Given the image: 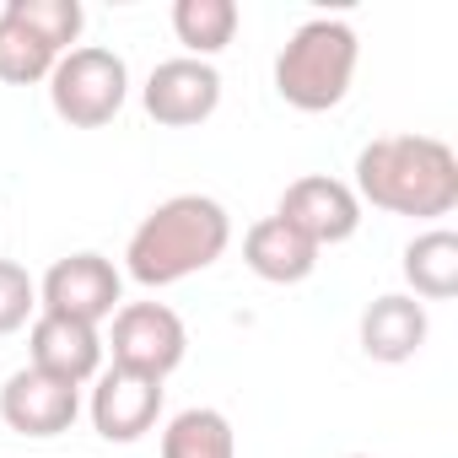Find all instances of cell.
Segmentation results:
<instances>
[{
	"mask_svg": "<svg viewBox=\"0 0 458 458\" xmlns=\"http://www.w3.org/2000/svg\"><path fill=\"white\" fill-rule=\"evenodd\" d=\"M233 249V216L210 194H173L162 199L124 243V276L146 292L178 286L210 270Z\"/></svg>",
	"mask_w": 458,
	"mask_h": 458,
	"instance_id": "obj_1",
	"label": "cell"
},
{
	"mask_svg": "<svg viewBox=\"0 0 458 458\" xmlns=\"http://www.w3.org/2000/svg\"><path fill=\"white\" fill-rule=\"evenodd\" d=\"M351 189L372 210L437 221L458 205V151L437 135H377L356 151Z\"/></svg>",
	"mask_w": 458,
	"mask_h": 458,
	"instance_id": "obj_2",
	"label": "cell"
},
{
	"mask_svg": "<svg viewBox=\"0 0 458 458\" xmlns=\"http://www.w3.org/2000/svg\"><path fill=\"white\" fill-rule=\"evenodd\" d=\"M356 65H361L356 28L345 17H313L276 55V92L297 114H329L351 98Z\"/></svg>",
	"mask_w": 458,
	"mask_h": 458,
	"instance_id": "obj_3",
	"label": "cell"
},
{
	"mask_svg": "<svg viewBox=\"0 0 458 458\" xmlns=\"http://www.w3.org/2000/svg\"><path fill=\"white\" fill-rule=\"evenodd\" d=\"M87 28L81 0H6L0 6V81L33 87L49 81L60 55L76 49Z\"/></svg>",
	"mask_w": 458,
	"mask_h": 458,
	"instance_id": "obj_4",
	"label": "cell"
},
{
	"mask_svg": "<svg viewBox=\"0 0 458 458\" xmlns=\"http://www.w3.org/2000/svg\"><path fill=\"white\" fill-rule=\"evenodd\" d=\"M124 98H130V65L114 49H103V44H76L49 71V108L71 130H103V124H114L119 108H124Z\"/></svg>",
	"mask_w": 458,
	"mask_h": 458,
	"instance_id": "obj_5",
	"label": "cell"
},
{
	"mask_svg": "<svg viewBox=\"0 0 458 458\" xmlns=\"http://www.w3.org/2000/svg\"><path fill=\"white\" fill-rule=\"evenodd\" d=\"M103 351L114 356L119 372L167 383L183 367V356H189V329H183V318L167 302H124L114 313V329H108Z\"/></svg>",
	"mask_w": 458,
	"mask_h": 458,
	"instance_id": "obj_6",
	"label": "cell"
},
{
	"mask_svg": "<svg viewBox=\"0 0 458 458\" xmlns=\"http://www.w3.org/2000/svg\"><path fill=\"white\" fill-rule=\"evenodd\" d=\"M124 308V276L108 254H65L49 265V276L38 281V313H60V318H76V324H103Z\"/></svg>",
	"mask_w": 458,
	"mask_h": 458,
	"instance_id": "obj_7",
	"label": "cell"
},
{
	"mask_svg": "<svg viewBox=\"0 0 458 458\" xmlns=\"http://www.w3.org/2000/svg\"><path fill=\"white\" fill-rule=\"evenodd\" d=\"M276 216L324 254L335 243H351L361 233V199L345 178H329V173H302L281 189V205Z\"/></svg>",
	"mask_w": 458,
	"mask_h": 458,
	"instance_id": "obj_8",
	"label": "cell"
},
{
	"mask_svg": "<svg viewBox=\"0 0 458 458\" xmlns=\"http://www.w3.org/2000/svg\"><path fill=\"white\" fill-rule=\"evenodd\" d=\"M140 108L162 124V130H194L221 108V71L210 60H162L146 87H140Z\"/></svg>",
	"mask_w": 458,
	"mask_h": 458,
	"instance_id": "obj_9",
	"label": "cell"
},
{
	"mask_svg": "<svg viewBox=\"0 0 458 458\" xmlns=\"http://www.w3.org/2000/svg\"><path fill=\"white\" fill-rule=\"evenodd\" d=\"M81 415V388L38 372V367H22L6 377L0 388V420H6L17 437H33V442H49L60 431H71Z\"/></svg>",
	"mask_w": 458,
	"mask_h": 458,
	"instance_id": "obj_10",
	"label": "cell"
},
{
	"mask_svg": "<svg viewBox=\"0 0 458 458\" xmlns=\"http://www.w3.org/2000/svg\"><path fill=\"white\" fill-rule=\"evenodd\" d=\"M92 399H87V415L98 426L103 442H140L157 420H162V383L151 377H135V372H98L92 377Z\"/></svg>",
	"mask_w": 458,
	"mask_h": 458,
	"instance_id": "obj_11",
	"label": "cell"
},
{
	"mask_svg": "<svg viewBox=\"0 0 458 458\" xmlns=\"http://www.w3.org/2000/svg\"><path fill=\"white\" fill-rule=\"evenodd\" d=\"M28 367L81 388L103 372V335L92 324H76V318H60V313H38L28 324Z\"/></svg>",
	"mask_w": 458,
	"mask_h": 458,
	"instance_id": "obj_12",
	"label": "cell"
},
{
	"mask_svg": "<svg viewBox=\"0 0 458 458\" xmlns=\"http://www.w3.org/2000/svg\"><path fill=\"white\" fill-rule=\"evenodd\" d=\"M431 335V318H426V302H415L410 292H388V297H372L367 313H361V351L383 367H399V361H415L420 345Z\"/></svg>",
	"mask_w": 458,
	"mask_h": 458,
	"instance_id": "obj_13",
	"label": "cell"
},
{
	"mask_svg": "<svg viewBox=\"0 0 458 458\" xmlns=\"http://www.w3.org/2000/svg\"><path fill=\"white\" fill-rule=\"evenodd\" d=\"M243 265L270 286H302L318 270V249L297 233V226H286L281 216H265L243 233Z\"/></svg>",
	"mask_w": 458,
	"mask_h": 458,
	"instance_id": "obj_14",
	"label": "cell"
},
{
	"mask_svg": "<svg viewBox=\"0 0 458 458\" xmlns=\"http://www.w3.org/2000/svg\"><path fill=\"white\" fill-rule=\"evenodd\" d=\"M404 286L415 302H447L458 297V233L447 226H426L404 243Z\"/></svg>",
	"mask_w": 458,
	"mask_h": 458,
	"instance_id": "obj_15",
	"label": "cell"
},
{
	"mask_svg": "<svg viewBox=\"0 0 458 458\" xmlns=\"http://www.w3.org/2000/svg\"><path fill=\"white\" fill-rule=\"evenodd\" d=\"M238 0H178L173 6V33L189 60H216L238 38Z\"/></svg>",
	"mask_w": 458,
	"mask_h": 458,
	"instance_id": "obj_16",
	"label": "cell"
},
{
	"mask_svg": "<svg viewBox=\"0 0 458 458\" xmlns=\"http://www.w3.org/2000/svg\"><path fill=\"white\" fill-rule=\"evenodd\" d=\"M162 458H238V431L221 410H178L162 431Z\"/></svg>",
	"mask_w": 458,
	"mask_h": 458,
	"instance_id": "obj_17",
	"label": "cell"
},
{
	"mask_svg": "<svg viewBox=\"0 0 458 458\" xmlns=\"http://www.w3.org/2000/svg\"><path fill=\"white\" fill-rule=\"evenodd\" d=\"M33 318H38V281L17 259H0V335H17Z\"/></svg>",
	"mask_w": 458,
	"mask_h": 458,
	"instance_id": "obj_18",
	"label": "cell"
},
{
	"mask_svg": "<svg viewBox=\"0 0 458 458\" xmlns=\"http://www.w3.org/2000/svg\"><path fill=\"white\" fill-rule=\"evenodd\" d=\"M345 458H372V453H345Z\"/></svg>",
	"mask_w": 458,
	"mask_h": 458,
	"instance_id": "obj_19",
	"label": "cell"
}]
</instances>
